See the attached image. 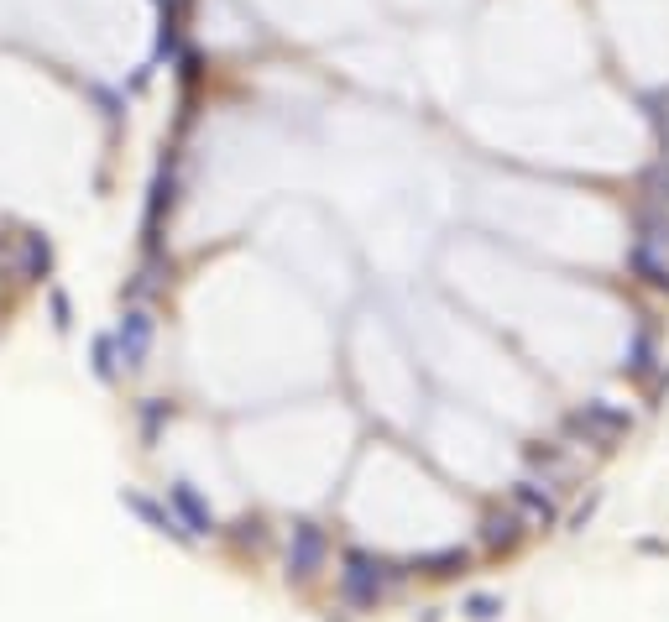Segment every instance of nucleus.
<instances>
[{"label":"nucleus","instance_id":"1","mask_svg":"<svg viewBox=\"0 0 669 622\" xmlns=\"http://www.w3.org/2000/svg\"><path fill=\"white\" fill-rule=\"evenodd\" d=\"M398 581H403V570H398V565H387V560H377V555H366V549H351V555H345V570H340V596H345V607L372 612Z\"/></svg>","mask_w":669,"mask_h":622},{"label":"nucleus","instance_id":"2","mask_svg":"<svg viewBox=\"0 0 669 622\" xmlns=\"http://www.w3.org/2000/svg\"><path fill=\"white\" fill-rule=\"evenodd\" d=\"M325 555H330V539L319 523H298L293 539H288V581H314L319 570H325Z\"/></svg>","mask_w":669,"mask_h":622},{"label":"nucleus","instance_id":"3","mask_svg":"<svg viewBox=\"0 0 669 622\" xmlns=\"http://www.w3.org/2000/svg\"><path fill=\"white\" fill-rule=\"evenodd\" d=\"M570 429H581L586 440H602V445H607V440H617V434H628L633 419H628L622 408H612V403H586V408L570 419Z\"/></svg>","mask_w":669,"mask_h":622},{"label":"nucleus","instance_id":"4","mask_svg":"<svg viewBox=\"0 0 669 622\" xmlns=\"http://www.w3.org/2000/svg\"><path fill=\"white\" fill-rule=\"evenodd\" d=\"M115 345H121V361L126 372H136V366H147V351H152V314L147 309H131L121 335H115Z\"/></svg>","mask_w":669,"mask_h":622},{"label":"nucleus","instance_id":"5","mask_svg":"<svg viewBox=\"0 0 669 622\" xmlns=\"http://www.w3.org/2000/svg\"><path fill=\"white\" fill-rule=\"evenodd\" d=\"M513 508L523 513L528 528H549V523H555V497H549L539 481H518V487H513Z\"/></svg>","mask_w":669,"mask_h":622},{"label":"nucleus","instance_id":"6","mask_svg":"<svg viewBox=\"0 0 669 622\" xmlns=\"http://www.w3.org/2000/svg\"><path fill=\"white\" fill-rule=\"evenodd\" d=\"M126 508L136 513V518H142L147 528H157V534H168V539H183V544H189L194 534H189V528H183L168 508H157V502L152 497H142V492H126Z\"/></svg>","mask_w":669,"mask_h":622},{"label":"nucleus","instance_id":"7","mask_svg":"<svg viewBox=\"0 0 669 622\" xmlns=\"http://www.w3.org/2000/svg\"><path fill=\"white\" fill-rule=\"evenodd\" d=\"M173 508L183 513V528H189L194 539L215 534V513H210V508H204V502H199V492L189 487V481H178V487H173Z\"/></svg>","mask_w":669,"mask_h":622},{"label":"nucleus","instance_id":"8","mask_svg":"<svg viewBox=\"0 0 669 622\" xmlns=\"http://www.w3.org/2000/svg\"><path fill=\"white\" fill-rule=\"evenodd\" d=\"M518 534H523V528H518L513 513H487V518H481V544H487V549H513Z\"/></svg>","mask_w":669,"mask_h":622},{"label":"nucleus","instance_id":"9","mask_svg":"<svg viewBox=\"0 0 669 622\" xmlns=\"http://www.w3.org/2000/svg\"><path fill=\"white\" fill-rule=\"evenodd\" d=\"M638 246H649V251H669V215L643 210V215H638Z\"/></svg>","mask_w":669,"mask_h":622},{"label":"nucleus","instance_id":"10","mask_svg":"<svg viewBox=\"0 0 669 622\" xmlns=\"http://www.w3.org/2000/svg\"><path fill=\"white\" fill-rule=\"evenodd\" d=\"M633 267L649 278L654 288H669V267L659 262V251H649V246H633Z\"/></svg>","mask_w":669,"mask_h":622},{"label":"nucleus","instance_id":"11","mask_svg":"<svg viewBox=\"0 0 669 622\" xmlns=\"http://www.w3.org/2000/svg\"><path fill=\"white\" fill-rule=\"evenodd\" d=\"M419 570H429V575H455V570H466V549H440V555H424Z\"/></svg>","mask_w":669,"mask_h":622},{"label":"nucleus","instance_id":"12","mask_svg":"<svg viewBox=\"0 0 669 622\" xmlns=\"http://www.w3.org/2000/svg\"><path fill=\"white\" fill-rule=\"evenodd\" d=\"M649 366H654V345H649V335H638V340H633V351H628V372L643 377Z\"/></svg>","mask_w":669,"mask_h":622},{"label":"nucleus","instance_id":"13","mask_svg":"<svg viewBox=\"0 0 669 622\" xmlns=\"http://www.w3.org/2000/svg\"><path fill=\"white\" fill-rule=\"evenodd\" d=\"M48 241H37V236H27V272H48Z\"/></svg>","mask_w":669,"mask_h":622},{"label":"nucleus","instance_id":"14","mask_svg":"<svg viewBox=\"0 0 669 622\" xmlns=\"http://www.w3.org/2000/svg\"><path fill=\"white\" fill-rule=\"evenodd\" d=\"M95 366H100V377H115V340L95 345Z\"/></svg>","mask_w":669,"mask_h":622},{"label":"nucleus","instance_id":"15","mask_svg":"<svg viewBox=\"0 0 669 622\" xmlns=\"http://www.w3.org/2000/svg\"><path fill=\"white\" fill-rule=\"evenodd\" d=\"M649 194H654V199H669V163H659V168L649 173Z\"/></svg>","mask_w":669,"mask_h":622},{"label":"nucleus","instance_id":"16","mask_svg":"<svg viewBox=\"0 0 669 622\" xmlns=\"http://www.w3.org/2000/svg\"><path fill=\"white\" fill-rule=\"evenodd\" d=\"M471 617L476 622H492L497 617V602H492V596H471Z\"/></svg>","mask_w":669,"mask_h":622}]
</instances>
